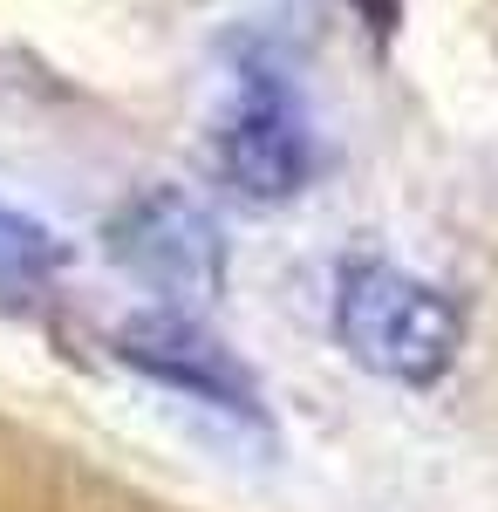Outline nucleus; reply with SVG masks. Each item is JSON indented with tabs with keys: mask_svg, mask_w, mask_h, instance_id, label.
<instances>
[{
	"mask_svg": "<svg viewBox=\"0 0 498 512\" xmlns=\"http://www.w3.org/2000/svg\"><path fill=\"white\" fill-rule=\"evenodd\" d=\"M335 335L369 376L437 383L464 349V315L451 294L389 260H348L335 280Z\"/></svg>",
	"mask_w": 498,
	"mask_h": 512,
	"instance_id": "1",
	"label": "nucleus"
},
{
	"mask_svg": "<svg viewBox=\"0 0 498 512\" xmlns=\"http://www.w3.org/2000/svg\"><path fill=\"white\" fill-rule=\"evenodd\" d=\"M219 164H226L232 192L246 198H294L314 171V137H307L301 96L273 62H253L239 76L232 117L219 130Z\"/></svg>",
	"mask_w": 498,
	"mask_h": 512,
	"instance_id": "2",
	"label": "nucleus"
},
{
	"mask_svg": "<svg viewBox=\"0 0 498 512\" xmlns=\"http://www.w3.org/2000/svg\"><path fill=\"white\" fill-rule=\"evenodd\" d=\"M110 253L130 267V274L171 294V301H205L219 287V239H212V219L198 212L185 192H137L123 212L110 219Z\"/></svg>",
	"mask_w": 498,
	"mask_h": 512,
	"instance_id": "3",
	"label": "nucleus"
},
{
	"mask_svg": "<svg viewBox=\"0 0 498 512\" xmlns=\"http://www.w3.org/2000/svg\"><path fill=\"white\" fill-rule=\"evenodd\" d=\"M123 355L137 362V369H151L157 383H171V390H198V396H219L232 410H246L253 390H246V376L232 369L219 342H205L185 315H144L123 328Z\"/></svg>",
	"mask_w": 498,
	"mask_h": 512,
	"instance_id": "4",
	"label": "nucleus"
},
{
	"mask_svg": "<svg viewBox=\"0 0 498 512\" xmlns=\"http://www.w3.org/2000/svg\"><path fill=\"white\" fill-rule=\"evenodd\" d=\"M48 274V239L0 205V294H28Z\"/></svg>",
	"mask_w": 498,
	"mask_h": 512,
	"instance_id": "5",
	"label": "nucleus"
},
{
	"mask_svg": "<svg viewBox=\"0 0 498 512\" xmlns=\"http://www.w3.org/2000/svg\"><path fill=\"white\" fill-rule=\"evenodd\" d=\"M355 7L369 14V28H389V21H396V0H355Z\"/></svg>",
	"mask_w": 498,
	"mask_h": 512,
	"instance_id": "6",
	"label": "nucleus"
}]
</instances>
